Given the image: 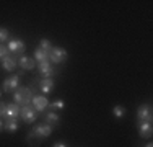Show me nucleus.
<instances>
[{"label":"nucleus","mask_w":153,"mask_h":147,"mask_svg":"<svg viewBox=\"0 0 153 147\" xmlns=\"http://www.w3.org/2000/svg\"><path fill=\"white\" fill-rule=\"evenodd\" d=\"M33 97H34V92H33L31 87H18L16 90L13 92V100H15V103L20 106L31 105Z\"/></svg>","instance_id":"nucleus-1"},{"label":"nucleus","mask_w":153,"mask_h":147,"mask_svg":"<svg viewBox=\"0 0 153 147\" xmlns=\"http://www.w3.org/2000/svg\"><path fill=\"white\" fill-rule=\"evenodd\" d=\"M20 116L25 123L28 124H33L36 119H38V111L34 110L33 105H28V106H21V111H20Z\"/></svg>","instance_id":"nucleus-2"},{"label":"nucleus","mask_w":153,"mask_h":147,"mask_svg":"<svg viewBox=\"0 0 153 147\" xmlns=\"http://www.w3.org/2000/svg\"><path fill=\"white\" fill-rule=\"evenodd\" d=\"M67 51L64 47H59V46H52V51L49 54V61H52L54 64H62V62L67 61Z\"/></svg>","instance_id":"nucleus-3"},{"label":"nucleus","mask_w":153,"mask_h":147,"mask_svg":"<svg viewBox=\"0 0 153 147\" xmlns=\"http://www.w3.org/2000/svg\"><path fill=\"white\" fill-rule=\"evenodd\" d=\"M145 121H152V106L148 103H142L137 110V124Z\"/></svg>","instance_id":"nucleus-4"},{"label":"nucleus","mask_w":153,"mask_h":147,"mask_svg":"<svg viewBox=\"0 0 153 147\" xmlns=\"http://www.w3.org/2000/svg\"><path fill=\"white\" fill-rule=\"evenodd\" d=\"M8 51L10 52H13V54H16L18 57H21L25 54V49H26V46H25V43L21 41V39H18V38H13V39H10L8 41Z\"/></svg>","instance_id":"nucleus-5"},{"label":"nucleus","mask_w":153,"mask_h":147,"mask_svg":"<svg viewBox=\"0 0 153 147\" xmlns=\"http://www.w3.org/2000/svg\"><path fill=\"white\" fill-rule=\"evenodd\" d=\"M18 87H20V77H18L16 74H13V75L8 77V79L3 80V92H7V93L15 92Z\"/></svg>","instance_id":"nucleus-6"},{"label":"nucleus","mask_w":153,"mask_h":147,"mask_svg":"<svg viewBox=\"0 0 153 147\" xmlns=\"http://www.w3.org/2000/svg\"><path fill=\"white\" fill-rule=\"evenodd\" d=\"M38 70H39V75L44 77V79H51V77L56 74V69L52 67L51 61H46V62H39L38 64Z\"/></svg>","instance_id":"nucleus-7"},{"label":"nucleus","mask_w":153,"mask_h":147,"mask_svg":"<svg viewBox=\"0 0 153 147\" xmlns=\"http://www.w3.org/2000/svg\"><path fill=\"white\" fill-rule=\"evenodd\" d=\"M31 105L34 106V110L38 113H42L47 106H49V101H47V98L44 97V95H34V97H33Z\"/></svg>","instance_id":"nucleus-8"},{"label":"nucleus","mask_w":153,"mask_h":147,"mask_svg":"<svg viewBox=\"0 0 153 147\" xmlns=\"http://www.w3.org/2000/svg\"><path fill=\"white\" fill-rule=\"evenodd\" d=\"M138 128V136H140L142 139H150L152 134H153V124L152 121H145V123H140L137 124Z\"/></svg>","instance_id":"nucleus-9"},{"label":"nucleus","mask_w":153,"mask_h":147,"mask_svg":"<svg viewBox=\"0 0 153 147\" xmlns=\"http://www.w3.org/2000/svg\"><path fill=\"white\" fill-rule=\"evenodd\" d=\"M33 131H34L41 139H46V137H49V136L52 134V126L47 124V123H39V124H36V126L33 128Z\"/></svg>","instance_id":"nucleus-10"},{"label":"nucleus","mask_w":153,"mask_h":147,"mask_svg":"<svg viewBox=\"0 0 153 147\" xmlns=\"http://www.w3.org/2000/svg\"><path fill=\"white\" fill-rule=\"evenodd\" d=\"M38 85H39L41 93H42V95H47V93H51V92L56 88V82H54L52 79H41V80L38 82Z\"/></svg>","instance_id":"nucleus-11"},{"label":"nucleus","mask_w":153,"mask_h":147,"mask_svg":"<svg viewBox=\"0 0 153 147\" xmlns=\"http://www.w3.org/2000/svg\"><path fill=\"white\" fill-rule=\"evenodd\" d=\"M18 65H20L25 72H26V70H33V69H36V61L33 57L21 56V57H18Z\"/></svg>","instance_id":"nucleus-12"},{"label":"nucleus","mask_w":153,"mask_h":147,"mask_svg":"<svg viewBox=\"0 0 153 147\" xmlns=\"http://www.w3.org/2000/svg\"><path fill=\"white\" fill-rule=\"evenodd\" d=\"M16 65H18V57L16 56H10L8 54L7 57L2 59V67L8 72H13L16 69Z\"/></svg>","instance_id":"nucleus-13"},{"label":"nucleus","mask_w":153,"mask_h":147,"mask_svg":"<svg viewBox=\"0 0 153 147\" xmlns=\"http://www.w3.org/2000/svg\"><path fill=\"white\" fill-rule=\"evenodd\" d=\"M18 128H20V121L16 119V118H7V119H3V129L7 132H16Z\"/></svg>","instance_id":"nucleus-14"},{"label":"nucleus","mask_w":153,"mask_h":147,"mask_svg":"<svg viewBox=\"0 0 153 147\" xmlns=\"http://www.w3.org/2000/svg\"><path fill=\"white\" fill-rule=\"evenodd\" d=\"M20 111H21L20 105H16V103H8V105H7V111H5V119L7 118H16L18 119Z\"/></svg>","instance_id":"nucleus-15"},{"label":"nucleus","mask_w":153,"mask_h":147,"mask_svg":"<svg viewBox=\"0 0 153 147\" xmlns=\"http://www.w3.org/2000/svg\"><path fill=\"white\" fill-rule=\"evenodd\" d=\"M41 142H42V139L39 137V136L36 134V132L33 131V129L26 134V144H28V146H31V147H38L39 144H41Z\"/></svg>","instance_id":"nucleus-16"},{"label":"nucleus","mask_w":153,"mask_h":147,"mask_svg":"<svg viewBox=\"0 0 153 147\" xmlns=\"http://www.w3.org/2000/svg\"><path fill=\"white\" fill-rule=\"evenodd\" d=\"M59 121H60V116L57 115L56 111H49V113H46L44 115V123H47V124H59Z\"/></svg>","instance_id":"nucleus-17"},{"label":"nucleus","mask_w":153,"mask_h":147,"mask_svg":"<svg viewBox=\"0 0 153 147\" xmlns=\"http://www.w3.org/2000/svg\"><path fill=\"white\" fill-rule=\"evenodd\" d=\"M34 61L38 62H46V61H49V54H46L42 49H39V47H36V51H34Z\"/></svg>","instance_id":"nucleus-18"},{"label":"nucleus","mask_w":153,"mask_h":147,"mask_svg":"<svg viewBox=\"0 0 153 147\" xmlns=\"http://www.w3.org/2000/svg\"><path fill=\"white\" fill-rule=\"evenodd\" d=\"M39 49H42L46 54H51V51H52V43H51L49 39L42 38L41 41H39Z\"/></svg>","instance_id":"nucleus-19"},{"label":"nucleus","mask_w":153,"mask_h":147,"mask_svg":"<svg viewBox=\"0 0 153 147\" xmlns=\"http://www.w3.org/2000/svg\"><path fill=\"white\" fill-rule=\"evenodd\" d=\"M112 115H114V118L121 119V118L126 116V108H124L122 105H116L114 108H112Z\"/></svg>","instance_id":"nucleus-20"},{"label":"nucleus","mask_w":153,"mask_h":147,"mask_svg":"<svg viewBox=\"0 0 153 147\" xmlns=\"http://www.w3.org/2000/svg\"><path fill=\"white\" fill-rule=\"evenodd\" d=\"M49 106L52 108V111H54V110H64L65 108V101L64 100H54Z\"/></svg>","instance_id":"nucleus-21"},{"label":"nucleus","mask_w":153,"mask_h":147,"mask_svg":"<svg viewBox=\"0 0 153 147\" xmlns=\"http://www.w3.org/2000/svg\"><path fill=\"white\" fill-rule=\"evenodd\" d=\"M7 39H8V29L5 26H0V44L5 43Z\"/></svg>","instance_id":"nucleus-22"},{"label":"nucleus","mask_w":153,"mask_h":147,"mask_svg":"<svg viewBox=\"0 0 153 147\" xmlns=\"http://www.w3.org/2000/svg\"><path fill=\"white\" fill-rule=\"evenodd\" d=\"M10 54V51H8V47L7 46H3V44H0V59H3V57H7Z\"/></svg>","instance_id":"nucleus-23"},{"label":"nucleus","mask_w":153,"mask_h":147,"mask_svg":"<svg viewBox=\"0 0 153 147\" xmlns=\"http://www.w3.org/2000/svg\"><path fill=\"white\" fill-rule=\"evenodd\" d=\"M5 111H7V103L0 100V118L2 119H5Z\"/></svg>","instance_id":"nucleus-24"},{"label":"nucleus","mask_w":153,"mask_h":147,"mask_svg":"<svg viewBox=\"0 0 153 147\" xmlns=\"http://www.w3.org/2000/svg\"><path fill=\"white\" fill-rule=\"evenodd\" d=\"M52 147H67V146H65L64 142H56V144H54Z\"/></svg>","instance_id":"nucleus-25"},{"label":"nucleus","mask_w":153,"mask_h":147,"mask_svg":"<svg viewBox=\"0 0 153 147\" xmlns=\"http://www.w3.org/2000/svg\"><path fill=\"white\" fill-rule=\"evenodd\" d=\"M0 131H3V119L0 118Z\"/></svg>","instance_id":"nucleus-26"},{"label":"nucleus","mask_w":153,"mask_h":147,"mask_svg":"<svg viewBox=\"0 0 153 147\" xmlns=\"http://www.w3.org/2000/svg\"><path fill=\"white\" fill-rule=\"evenodd\" d=\"M23 74H25V70H23V69H21V70H18V72H16V75L20 77V75H23Z\"/></svg>","instance_id":"nucleus-27"},{"label":"nucleus","mask_w":153,"mask_h":147,"mask_svg":"<svg viewBox=\"0 0 153 147\" xmlns=\"http://www.w3.org/2000/svg\"><path fill=\"white\" fill-rule=\"evenodd\" d=\"M0 95H2V92H0Z\"/></svg>","instance_id":"nucleus-28"}]
</instances>
